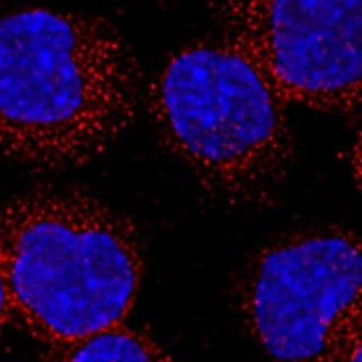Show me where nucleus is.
<instances>
[{
  "label": "nucleus",
  "mask_w": 362,
  "mask_h": 362,
  "mask_svg": "<svg viewBox=\"0 0 362 362\" xmlns=\"http://www.w3.org/2000/svg\"><path fill=\"white\" fill-rule=\"evenodd\" d=\"M144 74L102 13L26 6L0 13V160L26 171L90 165L134 127Z\"/></svg>",
  "instance_id": "1"
},
{
  "label": "nucleus",
  "mask_w": 362,
  "mask_h": 362,
  "mask_svg": "<svg viewBox=\"0 0 362 362\" xmlns=\"http://www.w3.org/2000/svg\"><path fill=\"white\" fill-rule=\"evenodd\" d=\"M0 268L15 321L48 349L127 323L146 252L134 221L90 189L40 184L0 204Z\"/></svg>",
  "instance_id": "2"
},
{
  "label": "nucleus",
  "mask_w": 362,
  "mask_h": 362,
  "mask_svg": "<svg viewBox=\"0 0 362 362\" xmlns=\"http://www.w3.org/2000/svg\"><path fill=\"white\" fill-rule=\"evenodd\" d=\"M143 110L211 202L238 211L276 204L297 158L288 108L216 35L166 58L146 83Z\"/></svg>",
  "instance_id": "3"
},
{
  "label": "nucleus",
  "mask_w": 362,
  "mask_h": 362,
  "mask_svg": "<svg viewBox=\"0 0 362 362\" xmlns=\"http://www.w3.org/2000/svg\"><path fill=\"white\" fill-rule=\"evenodd\" d=\"M236 315L278 362H361L362 243L354 228L309 224L278 234L230 284Z\"/></svg>",
  "instance_id": "4"
},
{
  "label": "nucleus",
  "mask_w": 362,
  "mask_h": 362,
  "mask_svg": "<svg viewBox=\"0 0 362 362\" xmlns=\"http://www.w3.org/2000/svg\"><path fill=\"white\" fill-rule=\"evenodd\" d=\"M361 0H223L209 4L216 36L286 108L359 123Z\"/></svg>",
  "instance_id": "5"
},
{
  "label": "nucleus",
  "mask_w": 362,
  "mask_h": 362,
  "mask_svg": "<svg viewBox=\"0 0 362 362\" xmlns=\"http://www.w3.org/2000/svg\"><path fill=\"white\" fill-rule=\"evenodd\" d=\"M44 362H174L150 332L123 323L100 334L48 348Z\"/></svg>",
  "instance_id": "6"
},
{
  "label": "nucleus",
  "mask_w": 362,
  "mask_h": 362,
  "mask_svg": "<svg viewBox=\"0 0 362 362\" xmlns=\"http://www.w3.org/2000/svg\"><path fill=\"white\" fill-rule=\"evenodd\" d=\"M11 322H16V321H15L8 289L6 286L3 271L0 268V334Z\"/></svg>",
  "instance_id": "7"
}]
</instances>
